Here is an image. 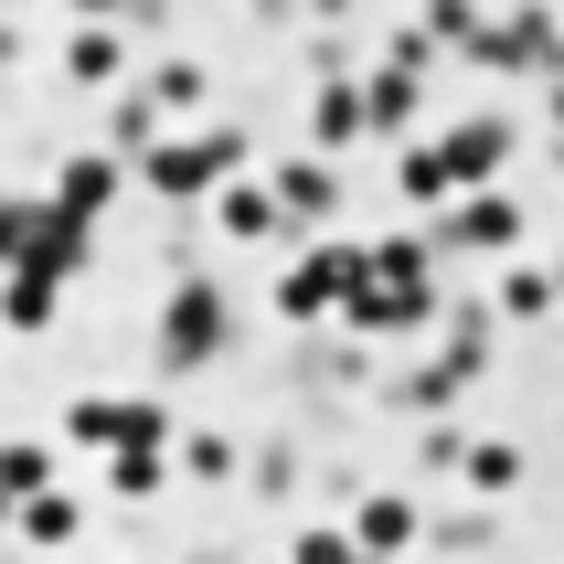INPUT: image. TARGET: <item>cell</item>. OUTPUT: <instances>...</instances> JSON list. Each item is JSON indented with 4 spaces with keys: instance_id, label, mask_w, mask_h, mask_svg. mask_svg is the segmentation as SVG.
<instances>
[{
    "instance_id": "3",
    "label": "cell",
    "mask_w": 564,
    "mask_h": 564,
    "mask_svg": "<svg viewBox=\"0 0 564 564\" xmlns=\"http://www.w3.org/2000/svg\"><path fill=\"white\" fill-rule=\"evenodd\" d=\"M64 75H75V86H118V75H128V43H118L107 22L75 32V43H64Z\"/></svg>"
},
{
    "instance_id": "9",
    "label": "cell",
    "mask_w": 564,
    "mask_h": 564,
    "mask_svg": "<svg viewBox=\"0 0 564 564\" xmlns=\"http://www.w3.org/2000/svg\"><path fill=\"white\" fill-rule=\"evenodd\" d=\"M299 564H362V554H351L341 533H310V543H299Z\"/></svg>"
},
{
    "instance_id": "7",
    "label": "cell",
    "mask_w": 564,
    "mask_h": 564,
    "mask_svg": "<svg viewBox=\"0 0 564 564\" xmlns=\"http://www.w3.org/2000/svg\"><path fill=\"white\" fill-rule=\"evenodd\" d=\"M150 107H203V64H160V75H150Z\"/></svg>"
},
{
    "instance_id": "8",
    "label": "cell",
    "mask_w": 564,
    "mask_h": 564,
    "mask_svg": "<svg viewBox=\"0 0 564 564\" xmlns=\"http://www.w3.org/2000/svg\"><path fill=\"white\" fill-rule=\"evenodd\" d=\"M469 490H522V458H511V447H479V458H469Z\"/></svg>"
},
{
    "instance_id": "2",
    "label": "cell",
    "mask_w": 564,
    "mask_h": 564,
    "mask_svg": "<svg viewBox=\"0 0 564 564\" xmlns=\"http://www.w3.org/2000/svg\"><path fill=\"white\" fill-rule=\"evenodd\" d=\"M214 224L235 235V246H267V235H288V214H278V192H256V182H235L214 203Z\"/></svg>"
},
{
    "instance_id": "6",
    "label": "cell",
    "mask_w": 564,
    "mask_h": 564,
    "mask_svg": "<svg viewBox=\"0 0 564 564\" xmlns=\"http://www.w3.org/2000/svg\"><path fill=\"white\" fill-rule=\"evenodd\" d=\"M351 128H362V96H319V150H351Z\"/></svg>"
},
{
    "instance_id": "10",
    "label": "cell",
    "mask_w": 564,
    "mask_h": 564,
    "mask_svg": "<svg viewBox=\"0 0 564 564\" xmlns=\"http://www.w3.org/2000/svg\"><path fill=\"white\" fill-rule=\"evenodd\" d=\"M522 11H533V0H522Z\"/></svg>"
},
{
    "instance_id": "4",
    "label": "cell",
    "mask_w": 564,
    "mask_h": 564,
    "mask_svg": "<svg viewBox=\"0 0 564 564\" xmlns=\"http://www.w3.org/2000/svg\"><path fill=\"white\" fill-rule=\"evenodd\" d=\"M458 235H469V246H522V214H511L501 192H469V203H458Z\"/></svg>"
},
{
    "instance_id": "5",
    "label": "cell",
    "mask_w": 564,
    "mask_h": 564,
    "mask_svg": "<svg viewBox=\"0 0 564 564\" xmlns=\"http://www.w3.org/2000/svg\"><path fill=\"white\" fill-rule=\"evenodd\" d=\"M501 310L511 319H554V278H543V267H511V278H501Z\"/></svg>"
},
{
    "instance_id": "1",
    "label": "cell",
    "mask_w": 564,
    "mask_h": 564,
    "mask_svg": "<svg viewBox=\"0 0 564 564\" xmlns=\"http://www.w3.org/2000/svg\"><path fill=\"white\" fill-rule=\"evenodd\" d=\"M447 182H458V192H469V182H490V171H501V160H511V118H469V128H447Z\"/></svg>"
}]
</instances>
